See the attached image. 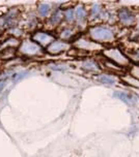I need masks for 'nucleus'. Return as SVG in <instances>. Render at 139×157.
I'll return each instance as SVG.
<instances>
[{
  "label": "nucleus",
  "instance_id": "nucleus-1",
  "mask_svg": "<svg viewBox=\"0 0 139 157\" xmlns=\"http://www.w3.org/2000/svg\"><path fill=\"white\" fill-rule=\"evenodd\" d=\"M87 33L92 40L102 46L106 44H112L116 40V31L114 28L108 25H95L89 27Z\"/></svg>",
  "mask_w": 139,
  "mask_h": 157
},
{
  "label": "nucleus",
  "instance_id": "nucleus-2",
  "mask_svg": "<svg viewBox=\"0 0 139 157\" xmlns=\"http://www.w3.org/2000/svg\"><path fill=\"white\" fill-rule=\"evenodd\" d=\"M103 55L109 61H111L120 67H126L130 64L131 60L125 53L117 47H111L103 50Z\"/></svg>",
  "mask_w": 139,
  "mask_h": 157
},
{
  "label": "nucleus",
  "instance_id": "nucleus-3",
  "mask_svg": "<svg viewBox=\"0 0 139 157\" xmlns=\"http://www.w3.org/2000/svg\"><path fill=\"white\" fill-rule=\"evenodd\" d=\"M116 20L120 23L121 26L127 27V28H131L134 27L137 22V15L132 8L130 7H120L116 12Z\"/></svg>",
  "mask_w": 139,
  "mask_h": 157
},
{
  "label": "nucleus",
  "instance_id": "nucleus-4",
  "mask_svg": "<svg viewBox=\"0 0 139 157\" xmlns=\"http://www.w3.org/2000/svg\"><path fill=\"white\" fill-rule=\"evenodd\" d=\"M19 51L23 55L29 56V57H31V56H39L44 53L43 48L33 40H24L20 44Z\"/></svg>",
  "mask_w": 139,
  "mask_h": 157
},
{
  "label": "nucleus",
  "instance_id": "nucleus-5",
  "mask_svg": "<svg viewBox=\"0 0 139 157\" xmlns=\"http://www.w3.org/2000/svg\"><path fill=\"white\" fill-rule=\"evenodd\" d=\"M75 46L78 48L79 50L82 51H103L104 47L102 44L96 43V41L92 40L88 38H77L75 40Z\"/></svg>",
  "mask_w": 139,
  "mask_h": 157
},
{
  "label": "nucleus",
  "instance_id": "nucleus-6",
  "mask_svg": "<svg viewBox=\"0 0 139 157\" xmlns=\"http://www.w3.org/2000/svg\"><path fill=\"white\" fill-rule=\"evenodd\" d=\"M70 48L71 44L69 41L62 40V39H55L52 44L47 47V52L52 55H58L70 50Z\"/></svg>",
  "mask_w": 139,
  "mask_h": 157
},
{
  "label": "nucleus",
  "instance_id": "nucleus-7",
  "mask_svg": "<svg viewBox=\"0 0 139 157\" xmlns=\"http://www.w3.org/2000/svg\"><path fill=\"white\" fill-rule=\"evenodd\" d=\"M32 39H33V41H35L36 44H39L41 47L42 46L48 47L49 44H51L55 40V36L51 32L38 31L32 35Z\"/></svg>",
  "mask_w": 139,
  "mask_h": 157
},
{
  "label": "nucleus",
  "instance_id": "nucleus-8",
  "mask_svg": "<svg viewBox=\"0 0 139 157\" xmlns=\"http://www.w3.org/2000/svg\"><path fill=\"white\" fill-rule=\"evenodd\" d=\"M75 8V23L77 24V26L81 27L86 25L87 18H88V13L87 10L83 5H78Z\"/></svg>",
  "mask_w": 139,
  "mask_h": 157
},
{
  "label": "nucleus",
  "instance_id": "nucleus-9",
  "mask_svg": "<svg viewBox=\"0 0 139 157\" xmlns=\"http://www.w3.org/2000/svg\"><path fill=\"white\" fill-rule=\"evenodd\" d=\"M114 96L116 98H118L120 100H121L123 102H125L128 105H134L137 103L138 98L133 95L131 93H127V92H121V91H115L114 92Z\"/></svg>",
  "mask_w": 139,
  "mask_h": 157
},
{
  "label": "nucleus",
  "instance_id": "nucleus-10",
  "mask_svg": "<svg viewBox=\"0 0 139 157\" xmlns=\"http://www.w3.org/2000/svg\"><path fill=\"white\" fill-rule=\"evenodd\" d=\"M104 13H105V10H104L103 5L101 3H93L92 4V6L89 8L88 17L92 20H98V19L103 20Z\"/></svg>",
  "mask_w": 139,
  "mask_h": 157
},
{
  "label": "nucleus",
  "instance_id": "nucleus-11",
  "mask_svg": "<svg viewBox=\"0 0 139 157\" xmlns=\"http://www.w3.org/2000/svg\"><path fill=\"white\" fill-rule=\"evenodd\" d=\"M62 20H63V13L59 10H56L51 13V16L49 17L48 25H50L51 27H56L61 23Z\"/></svg>",
  "mask_w": 139,
  "mask_h": 157
},
{
  "label": "nucleus",
  "instance_id": "nucleus-12",
  "mask_svg": "<svg viewBox=\"0 0 139 157\" xmlns=\"http://www.w3.org/2000/svg\"><path fill=\"white\" fill-rule=\"evenodd\" d=\"M82 67L86 71H92V72L99 71L101 69L100 65L95 60H92V59H86V60H84V62L82 63Z\"/></svg>",
  "mask_w": 139,
  "mask_h": 157
},
{
  "label": "nucleus",
  "instance_id": "nucleus-13",
  "mask_svg": "<svg viewBox=\"0 0 139 157\" xmlns=\"http://www.w3.org/2000/svg\"><path fill=\"white\" fill-rule=\"evenodd\" d=\"M52 6L50 3H39L38 6V13L41 18H47L50 15Z\"/></svg>",
  "mask_w": 139,
  "mask_h": 157
},
{
  "label": "nucleus",
  "instance_id": "nucleus-14",
  "mask_svg": "<svg viewBox=\"0 0 139 157\" xmlns=\"http://www.w3.org/2000/svg\"><path fill=\"white\" fill-rule=\"evenodd\" d=\"M59 35H60V38L62 39V40L69 41L76 35V33H75V30H74L73 28L66 27V28H63V29L61 30L60 34H59Z\"/></svg>",
  "mask_w": 139,
  "mask_h": 157
},
{
  "label": "nucleus",
  "instance_id": "nucleus-15",
  "mask_svg": "<svg viewBox=\"0 0 139 157\" xmlns=\"http://www.w3.org/2000/svg\"><path fill=\"white\" fill-rule=\"evenodd\" d=\"M63 19L66 20L67 23L73 24L75 23V8L69 7L63 12Z\"/></svg>",
  "mask_w": 139,
  "mask_h": 157
},
{
  "label": "nucleus",
  "instance_id": "nucleus-16",
  "mask_svg": "<svg viewBox=\"0 0 139 157\" xmlns=\"http://www.w3.org/2000/svg\"><path fill=\"white\" fill-rule=\"evenodd\" d=\"M98 81L102 84H107V85H114L116 83V78L110 75H100L98 77Z\"/></svg>",
  "mask_w": 139,
  "mask_h": 157
},
{
  "label": "nucleus",
  "instance_id": "nucleus-17",
  "mask_svg": "<svg viewBox=\"0 0 139 157\" xmlns=\"http://www.w3.org/2000/svg\"><path fill=\"white\" fill-rule=\"evenodd\" d=\"M128 57L130 58V60H134V61L139 62V50H135V51L133 52V54L128 56Z\"/></svg>",
  "mask_w": 139,
  "mask_h": 157
},
{
  "label": "nucleus",
  "instance_id": "nucleus-18",
  "mask_svg": "<svg viewBox=\"0 0 139 157\" xmlns=\"http://www.w3.org/2000/svg\"><path fill=\"white\" fill-rule=\"evenodd\" d=\"M6 81H7V77H5L4 78H2V80L0 81V94H1V92L3 91L4 87L6 86Z\"/></svg>",
  "mask_w": 139,
  "mask_h": 157
},
{
  "label": "nucleus",
  "instance_id": "nucleus-19",
  "mask_svg": "<svg viewBox=\"0 0 139 157\" xmlns=\"http://www.w3.org/2000/svg\"><path fill=\"white\" fill-rule=\"evenodd\" d=\"M133 71H134V75L139 78V66L137 67H133Z\"/></svg>",
  "mask_w": 139,
  "mask_h": 157
},
{
  "label": "nucleus",
  "instance_id": "nucleus-20",
  "mask_svg": "<svg viewBox=\"0 0 139 157\" xmlns=\"http://www.w3.org/2000/svg\"><path fill=\"white\" fill-rule=\"evenodd\" d=\"M136 25H137V28H138V30H139V17L137 18V22H136Z\"/></svg>",
  "mask_w": 139,
  "mask_h": 157
}]
</instances>
